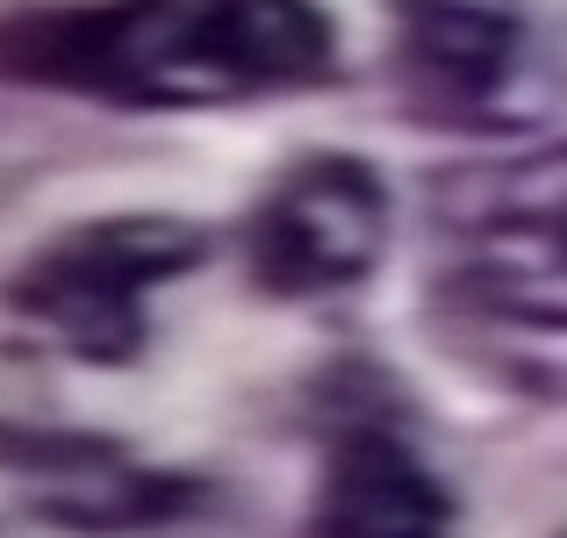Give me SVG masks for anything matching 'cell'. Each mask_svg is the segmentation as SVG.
<instances>
[{"mask_svg":"<svg viewBox=\"0 0 567 538\" xmlns=\"http://www.w3.org/2000/svg\"><path fill=\"white\" fill-rule=\"evenodd\" d=\"M338 72L317 0H72L0 14V80L109 108H251Z\"/></svg>","mask_w":567,"mask_h":538,"instance_id":"6da1fadb","label":"cell"},{"mask_svg":"<svg viewBox=\"0 0 567 538\" xmlns=\"http://www.w3.org/2000/svg\"><path fill=\"white\" fill-rule=\"evenodd\" d=\"M202 259L208 230L187 216H94L14 266L8 309L80 366H130L152 345V294Z\"/></svg>","mask_w":567,"mask_h":538,"instance_id":"7a4b0ae2","label":"cell"},{"mask_svg":"<svg viewBox=\"0 0 567 538\" xmlns=\"http://www.w3.org/2000/svg\"><path fill=\"white\" fill-rule=\"evenodd\" d=\"M445 280L482 317L567 331V144L474 166L439 201Z\"/></svg>","mask_w":567,"mask_h":538,"instance_id":"3957f363","label":"cell"},{"mask_svg":"<svg viewBox=\"0 0 567 538\" xmlns=\"http://www.w3.org/2000/svg\"><path fill=\"white\" fill-rule=\"evenodd\" d=\"M237 251L259 294L323 302L360 288L388 251V179L360 152H302L259 187L237 223Z\"/></svg>","mask_w":567,"mask_h":538,"instance_id":"277c9868","label":"cell"},{"mask_svg":"<svg viewBox=\"0 0 567 538\" xmlns=\"http://www.w3.org/2000/svg\"><path fill=\"white\" fill-rule=\"evenodd\" d=\"M0 482L22 496L37 525H58L72 538L158 531L202 503L194 474L144 467L130 445L72 424H0Z\"/></svg>","mask_w":567,"mask_h":538,"instance_id":"5b68a950","label":"cell"},{"mask_svg":"<svg viewBox=\"0 0 567 538\" xmlns=\"http://www.w3.org/2000/svg\"><path fill=\"white\" fill-rule=\"evenodd\" d=\"M395 8L402 94L445 123H482L503 108L525 43V0H388Z\"/></svg>","mask_w":567,"mask_h":538,"instance_id":"8992f818","label":"cell"},{"mask_svg":"<svg viewBox=\"0 0 567 538\" xmlns=\"http://www.w3.org/2000/svg\"><path fill=\"white\" fill-rule=\"evenodd\" d=\"M302 538H453V488L388 424H346L323 445Z\"/></svg>","mask_w":567,"mask_h":538,"instance_id":"52a82bcc","label":"cell"}]
</instances>
